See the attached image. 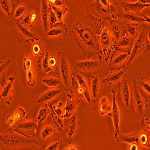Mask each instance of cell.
<instances>
[{"mask_svg": "<svg viewBox=\"0 0 150 150\" xmlns=\"http://www.w3.org/2000/svg\"><path fill=\"white\" fill-rule=\"evenodd\" d=\"M105 22L87 11L84 16L75 20L71 33L78 48L86 59L97 57L102 60L103 52L100 43V34Z\"/></svg>", "mask_w": 150, "mask_h": 150, "instance_id": "cell-1", "label": "cell"}, {"mask_svg": "<svg viewBox=\"0 0 150 150\" xmlns=\"http://www.w3.org/2000/svg\"><path fill=\"white\" fill-rule=\"evenodd\" d=\"M86 8L94 17L105 22H110L117 19L121 8L117 2H110L108 0L88 1Z\"/></svg>", "mask_w": 150, "mask_h": 150, "instance_id": "cell-2", "label": "cell"}, {"mask_svg": "<svg viewBox=\"0 0 150 150\" xmlns=\"http://www.w3.org/2000/svg\"><path fill=\"white\" fill-rule=\"evenodd\" d=\"M1 150H26L30 145H38L35 139L28 138L15 131L0 133Z\"/></svg>", "mask_w": 150, "mask_h": 150, "instance_id": "cell-3", "label": "cell"}, {"mask_svg": "<svg viewBox=\"0 0 150 150\" xmlns=\"http://www.w3.org/2000/svg\"><path fill=\"white\" fill-rule=\"evenodd\" d=\"M70 88L74 97L79 101L82 100L88 105H91L93 103L89 80L82 74L73 71L71 76Z\"/></svg>", "mask_w": 150, "mask_h": 150, "instance_id": "cell-4", "label": "cell"}, {"mask_svg": "<svg viewBox=\"0 0 150 150\" xmlns=\"http://www.w3.org/2000/svg\"><path fill=\"white\" fill-rule=\"evenodd\" d=\"M148 27L146 25L144 27L139 34L138 37L134 42V45L132 49L127 66L141 55L150 51V44L148 38Z\"/></svg>", "mask_w": 150, "mask_h": 150, "instance_id": "cell-5", "label": "cell"}, {"mask_svg": "<svg viewBox=\"0 0 150 150\" xmlns=\"http://www.w3.org/2000/svg\"><path fill=\"white\" fill-rule=\"evenodd\" d=\"M146 102L141 96L137 86V81L133 79L132 85V96L131 100L130 111L134 115L136 118L142 123L144 117L145 115V108Z\"/></svg>", "mask_w": 150, "mask_h": 150, "instance_id": "cell-6", "label": "cell"}, {"mask_svg": "<svg viewBox=\"0 0 150 150\" xmlns=\"http://www.w3.org/2000/svg\"><path fill=\"white\" fill-rule=\"evenodd\" d=\"M100 43L105 61L110 59V56L116 48L117 42L112 36L105 22L102 28L100 34Z\"/></svg>", "mask_w": 150, "mask_h": 150, "instance_id": "cell-7", "label": "cell"}, {"mask_svg": "<svg viewBox=\"0 0 150 150\" xmlns=\"http://www.w3.org/2000/svg\"><path fill=\"white\" fill-rule=\"evenodd\" d=\"M102 60L86 59L81 61L76 62L73 64V71L79 72L88 80L93 74L97 73L100 69Z\"/></svg>", "mask_w": 150, "mask_h": 150, "instance_id": "cell-8", "label": "cell"}, {"mask_svg": "<svg viewBox=\"0 0 150 150\" xmlns=\"http://www.w3.org/2000/svg\"><path fill=\"white\" fill-rule=\"evenodd\" d=\"M59 59V74L63 86L66 90L70 88L71 76L73 71L71 69L70 59L67 54L63 51H59L58 53Z\"/></svg>", "mask_w": 150, "mask_h": 150, "instance_id": "cell-9", "label": "cell"}, {"mask_svg": "<svg viewBox=\"0 0 150 150\" xmlns=\"http://www.w3.org/2000/svg\"><path fill=\"white\" fill-rule=\"evenodd\" d=\"M130 55L129 52L115 49L110 58L108 71L112 72L127 68Z\"/></svg>", "mask_w": 150, "mask_h": 150, "instance_id": "cell-10", "label": "cell"}, {"mask_svg": "<svg viewBox=\"0 0 150 150\" xmlns=\"http://www.w3.org/2000/svg\"><path fill=\"white\" fill-rule=\"evenodd\" d=\"M117 98L118 100L127 108L131 106V100L132 96V85L127 79H123L117 85Z\"/></svg>", "mask_w": 150, "mask_h": 150, "instance_id": "cell-11", "label": "cell"}, {"mask_svg": "<svg viewBox=\"0 0 150 150\" xmlns=\"http://www.w3.org/2000/svg\"><path fill=\"white\" fill-rule=\"evenodd\" d=\"M38 128V123L35 120H31L19 122L15 125L12 129L17 133L28 137V138L35 139Z\"/></svg>", "mask_w": 150, "mask_h": 150, "instance_id": "cell-12", "label": "cell"}, {"mask_svg": "<svg viewBox=\"0 0 150 150\" xmlns=\"http://www.w3.org/2000/svg\"><path fill=\"white\" fill-rule=\"evenodd\" d=\"M67 28L63 22H57L49 27L45 31V36L52 42H58L65 38L67 35Z\"/></svg>", "mask_w": 150, "mask_h": 150, "instance_id": "cell-13", "label": "cell"}, {"mask_svg": "<svg viewBox=\"0 0 150 150\" xmlns=\"http://www.w3.org/2000/svg\"><path fill=\"white\" fill-rule=\"evenodd\" d=\"M16 38L19 43H27L28 42H38L39 38L28 28L23 26L20 22H15Z\"/></svg>", "mask_w": 150, "mask_h": 150, "instance_id": "cell-14", "label": "cell"}, {"mask_svg": "<svg viewBox=\"0 0 150 150\" xmlns=\"http://www.w3.org/2000/svg\"><path fill=\"white\" fill-rule=\"evenodd\" d=\"M105 23L117 42L126 35V23L120 19L105 22Z\"/></svg>", "mask_w": 150, "mask_h": 150, "instance_id": "cell-15", "label": "cell"}, {"mask_svg": "<svg viewBox=\"0 0 150 150\" xmlns=\"http://www.w3.org/2000/svg\"><path fill=\"white\" fill-rule=\"evenodd\" d=\"M121 5L124 11L130 12L141 17V11L144 8L150 7V0H138L136 3H131L122 1Z\"/></svg>", "mask_w": 150, "mask_h": 150, "instance_id": "cell-16", "label": "cell"}, {"mask_svg": "<svg viewBox=\"0 0 150 150\" xmlns=\"http://www.w3.org/2000/svg\"><path fill=\"white\" fill-rule=\"evenodd\" d=\"M89 83L93 103H94L97 101L100 95L104 80L102 79L100 75H99L98 73H96L93 74L89 79Z\"/></svg>", "mask_w": 150, "mask_h": 150, "instance_id": "cell-17", "label": "cell"}, {"mask_svg": "<svg viewBox=\"0 0 150 150\" xmlns=\"http://www.w3.org/2000/svg\"><path fill=\"white\" fill-rule=\"evenodd\" d=\"M110 93L112 95L113 98V105H112V111L109 116L112 118V121L114 126V136L116 137L117 134L120 132V110L118 107L117 100H116V90H111Z\"/></svg>", "mask_w": 150, "mask_h": 150, "instance_id": "cell-18", "label": "cell"}, {"mask_svg": "<svg viewBox=\"0 0 150 150\" xmlns=\"http://www.w3.org/2000/svg\"><path fill=\"white\" fill-rule=\"evenodd\" d=\"M79 102L77 98H73L71 94H68L66 105L64 108V118L67 119L74 115Z\"/></svg>", "mask_w": 150, "mask_h": 150, "instance_id": "cell-19", "label": "cell"}, {"mask_svg": "<svg viewBox=\"0 0 150 150\" xmlns=\"http://www.w3.org/2000/svg\"><path fill=\"white\" fill-rule=\"evenodd\" d=\"M15 78L13 77H10L8 78L7 83L1 90L0 99L3 103L10 105L12 100V95L13 93V85Z\"/></svg>", "mask_w": 150, "mask_h": 150, "instance_id": "cell-20", "label": "cell"}, {"mask_svg": "<svg viewBox=\"0 0 150 150\" xmlns=\"http://www.w3.org/2000/svg\"><path fill=\"white\" fill-rule=\"evenodd\" d=\"M64 128L67 133V143L71 144L73 142V137L76 133L78 127L76 116L74 115L70 118H67L64 123Z\"/></svg>", "mask_w": 150, "mask_h": 150, "instance_id": "cell-21", "label": "cell"}, {"mask_svg": "<svg viewBox=\"0 0 150 150\" xmlns=\"http://www.w3.org/2000/svg\"><path fill=\"white\" fill-rule=\"evenodd\" d=\"M137 86L146 103L150 102V78H141L138 81H137Z\"/></svg>", "mask_w": 150, "mask_h": 150, "instance_id": "cell-22", "label": "cell"}, {"mask_svg": "<svg viewBox=\"0 0 150 150\" xmlns=\"http://www.w3.org/2000/svg\"><path fill=\"white\" fill-rule=\"evenodd\" d=\"M61 94V90L59 88H52L43 93L37 96L35 99V103L40 104L49 102Z\"/></svg>", "mask_w": 150, "mask_h": 150, "instance_id": "cell-23", "label": "cell"}, {"mask_svg": "<svg viewBox=\"0 0 150 150\" xmlns=\"http://www.w3.org/2000/svg\"><path fill=\"white\" fill-rule=\"evenodd\" d=\"M28 10V9L25 4L22 3H15L12 8L10 18L15 21V22H20Z\"/></svg>", "mask_w": 150, "mask_h": 150, "instance_id": "cell-24", "label": "cell"}, {"mask_svg": "<svg viewBox=\"0 0 150 150\" xmlns=\"http://www.w3.org/2000/svg\"><path fill=\"white\" fill-rule=\"evenodd\" d=\"M127 72V68L124 69L122 70L114 71L110 72V74L105 79L104 82H106L110 86H114L116 85H118L126 74Z\"/></svg>", "mask_w": 150, "mask_h": 150, "instance_id": "cell-25", "label": "cell"}, {"mask_svg": "<svg viewBox=\"0 0 150 150\" xmlns=\"http://www.w3.org/2000/svg\"><path fill=\"white\" fill-rule=\"evenodd\" d=\"M50 56V54L48 51L42 52L39 56V60L37 63H38V67L40 70L41 72L45 75V76H47V75L53 72L52 70L49 66V58Z\"/></svg>", "mask_w": 150, "mask_h": 150, "instance_id": "cell-26", "label": "cell"}, {"mask_svg": "<svg viewBox=\"0 0 150 150\" xmlns=\"http://www.w3.org/2000/svg\"><path fill=\"white\" fill-rule=\"evenodd\" d=\"M39 6L40 16L42 21L43 29L45 31H46L49 28L47 19L50 11H51V7L49 4L47 0H41V1H39Z\"/></svg>", "mask_w": 150, "mask_h": 150, "instance_id": "cell-27", "label": "cell"}, {"mask_svg": "<svg viewBox=\"0 0 150 150\" xmlns=\"http://www.w3.org/2000/svg\"><path fill=\"white\" fill-rule=\"evenodd\" d=\"M117 18L120 19L126 23H139L145 22L144 18L137 16L134 13H130V12L124 11V10H121L119 11L117 15Z\"/></svg>", "mask_w": 150, "mask_h": 150, "instance_id": "cell-28", "label": "cell"}, {"mask_svg": "<svg viewBox=\"0 0 150 150\" xmlns=\"http://www.w3.org/2000/svg\"><path fill=\"white\" fill-rule=\"evenodd\" d=\"M115 139L117 142H125L130 144L134 143L139 144V129L129 134H124L120 132Z\"/></svg>", "mask_w": 150, "mask_h": 150, "instance_id": "cell-29", "label": "cell"}, {"mask_svg": "<svg viewBox=\"0 0 150 150\" xmlns=\"http://www.w3.org/2000/svg\"><path fill=\"white\" fill-rule=\"evenodd\" d=\"M26 112L22 108L19 107L12 114L8 115L6 122L9 126H13L17 121L23 120L26 117Z\"/></svg>", "mask_w": 150, "mask_h": 150, "instance_id": "cell-30", "label": "cell"}, {"mask_svg": "<svg viewBox=\"0 0 150 150\" xmlns=\"http://www.w3.org/2000/svg\"><path fill=\"white\" fill-rule=\"evenodd\" d=\"M37 134H39V138L41 141H45L49 137H51L55 134V128L52 124L43 125V126L38 129Z\"/></svg>", "mask_w": 150, "mask_h": 150, "instance_id": "cell-31", "label": "cell"}, {"mask_svg": "<svg viewBox=\"0 0 150 150\" xmlns=\"http://www.w3.org/2000/svg\"><path fill=\"white\" fill-rule=\"evenodd\" d=\"M136 40L130 38L127 35L117 42L115 49L126 51L131 53L132 49Z\"/></svg>", "mask_w": 150, "mask_h": 150, "instance_id": "cell-32", "label": "cell"}, {"mask_svg": "<svg viewBox=\"0 0 150 150\" xmlns=\"http://www.w3.org/2000/svg\"><path fill=\"white\" fill-rule=\"evenodd\" d=\"M11 62V59L8 58L4 62H1V66H0V86H1V90L6 86L7 82L6 80V71Z\"/></svg>", "mask_w": 150, "mask_h": 150, "instance_id": "cell-33", "label": "cell"}, {"mask_svg": "<svg viewBox=\"0 0 150 150\" xmlns=\"http://www.w3.org/2000/svg\"><path fill=\"white\" fill-rule=\"evenodd\" d=\"M50 112H51V109L48 105H45V106H42L39 110L38 114H37L35 121L38 123L39 126H41L42 123L46 120L47 117L50 115Z\"/></svg>", "mask_w": 150, "mask_h": 150, "instance_id": "cell-34", "label": "cell"}, {"mask_svg": "<svg viewBox=\"0 0 150 150\" xmlns=\"http://www.w3.org/2000/svg\"><path fill=\"white\" fill-rule=\"evenodd\" d=\"M99 113L101 115H109L112 111V107L110 105L109 100L106 97H102L100 100L98 104Z\"/></svg>", "mask_w": 150, "mask_h": 150, "instance_id": "cell-35", "label": "cell"}, {"mask_svg": "<svg viewBox=\"0 0 150 150\" xmlns=\"http://www.w3.org/2000/svg\"><path fill=\"white\" fill-rule=\"evenodd\" d=\"M127 35L130 38L136 40L137 37L139 35L138 30H139V23H126Z\"/></svg>", "mask_w": 150, "mask_h": 150, "instance_id": "cell-36", "label": "cell"}, {"mask_svg": "<svg viewBox=\"0 0 150 150\" xmlns=\"http://www.w3.org/2000/svg\"><path fill=\"white\" fill-rule=\"evenodd\" d=\"M50 6H51L52 9L54 10V13H55V15L57 16L58 22H62V20H63L65 15L69 11V8L66 7V4H64V5H62L59 7H55V6H51V5H50Z\"/></svg>", "mask_w": 150, "mask_h": 150, "instance_id": "cell-37", "label": "cell"}, {"mask_svg": "<svg viewBox=\"0 0 150 150\" xmlns=\"http://www.w3.org/2000/svg\"><path fill=\"white\" fill-rule=\"evenodd\" d=\"M42 82L45 85L48 87H51V88H55L61 83V80L57 75L46 76L42 80Z\"/></svg>", "mask_w": 150, "mask_h": 150, "instance_id": "cell-38", "label": "cell"}, {"mask_svg": "<svg viewBox=\"0 0 150 150\" xmlns=\"http://www.w3.org/2000/svg\"><path fill=\"white\" fill-rule=\"evenodd\" d=\"M50 117H51L52 121L55 125V126L57 127L58 130L60 132H62V130H63V129L64 128V123L63 122V120H62L63 118L56 114L52 110H51V112H50Z\"/></svg>", "mask_w": 150, "mask_h": 150, "instance_id": "cell-39", "label": "cell"}, {"mask_svg": "<svg viewBox=\"0 0 150 150\" xmlns=\"http://www.w3.org/2000/svg\"><path fill=\"white\" fill-rule=\"evenodd\" d=\"M139 144L144 148L150 146V139L148 134L144 130L139 129Z\"/></svg>", "mask_w": 150, "mask_h": 150, "instance_id": "cell-40", "label": "cell"}, {"mask_svg": "<svg viewBox=\"0 0 150 150\" xmlns=\"http://www.w3.org/2000/svg\"><path fill=\"white\" fill-rule=\"evenodd\" d=\"M49 64L50 67L54 73H59V59L58 55L57 56L55 54H50L49 58Z\"/></svg>", "mask_w": 150, "mask_h": 150, "instance_id": "cell-41", "label": "cell"}, {"mask_svg": "<svg viewBox=\"0 0 150 150\" xmlns=\"http://www.w3.org/2000/svg\"><path fill=\"white\" fill-rule=\"evenodd\" d=\"M13 3L11 4L10 1L8 0H1L0 1V6L1 10L5 13L7 18H11V14L12 8H13Z\"/></svg>", "mask_w": 150, "mask_h": 150, "instance_id": "cell-42", "label": "cell"}, {"mask_svg": "<svg viewBox=\"0 0 150 150\" xmlns=\"http://www.w3.org/2000/svg\"><path fill=\"white\" fill-rule=\"evenodd\" d=\"M62 105H63V103L61 102H59L57 103L49 105V107L51 110L54 111L56 114L64 118V108L62 107Z\"/></svg>", "mask_w": 150, "mask_h": 150, "instance_id": "cell-43", "label": "cell"}, {"mask_svg": "<svg viewBox=\"0 0 150 150\" xmlns=\"http://www.w3.org/2000/svg\"><path fill=\"white\" fill-rule=\"evenodd\" d=\"M31 13V10H28L27 13H25V15L23 16V17L22 18V19L20 21L21 24H22L23 26L27 27L28 29H30L33 26L31 22V19H30Z\"/></svg>", "mask_w": 150, "mask_h": 150, "instance_id": "cell-44", "label": "cell"}, {"mask_svg": "<svg viewBox=\"0 0 150 150\" xmlns=\"http://www.w3.org/2000/svg\"><path fill=\"white\" fill-rule=\"evenodd\" d=\"M62 148V141L58 139L55 141L49 144L44 150H61Z\"/></svg>", "mask_w": 150, "mask_h": 150, "instance_id": "cell-45", "label": "cell"}, {"mask_svg": "<svg viewBox=\"0 0 150 150\" xmlns=\"http://www.w3.org/2000/svg\"><path fill=\"white\" fill-rule=\"evenodd\" d=\"M33 67V59L29 55H26L23 58V67L24 71H27L29 69H32Z\"/></svg>", "mask_w": 150, "mask_h": 150, "instance_id": "cell-46", "label": "cell"}, {"mask_svg": "<svg viewBox=\"0 0 150 150\" xmlns=\"http://www.w3.org/2000/svg\"><path fill=\"white\" fill-rule=\"evenodd\" d=\"M27 83L30 86H34L35 83V76L33 72V70L32 69L28 70L27 71Z\"/></svg>", "mask_w": 150, "mask_h": 150, "instance_id": "cell-47", "label": "cell"}, {"mask_svg": "<svg viewBox=\"0 0 150 150\" xmlns=\"http://www.w3.org/2000/svg\"><path fill=\"white\" fill-rule=\"evenodd\" d=\"M47 21H48L49 27H51L52 25H53L58 22L57 16H56L55 13H54V10L52 9V8L51 9V11H50V13H49L48 19H47Z\"/></svg>", "mask_w": 150, "mask_h": 150, "instance_id": "cell-48", "label": "cell"}, {"mask_svg": "<svg viewBox=\"0 0 150 150\" xmlns=\"http://www.w3.org/2000/svg\"><path fill=\"white\" fill-rule=\"evenodd\" d=\"M47 1L50 5L55 7H59L65 4V1L63 0H48Z\"/></svg>", "mask_w": 150, "mask_h": 150, "instance_id": "cell-49", "label": "cell"}, {"mask_svg": "<svg viewBox=\"0 0 150 150\" xmlns=\"http://www.w3.org/2000/svg\"><path fill=\"white\" fill-rule=\"evenodd\" d=\"M33 52L35 55H40L41 52V46L39 44H34L33 46Z\"/></svg>", "mask_w": 150, "mask_h": 150, "instance_id": "cell-50", "label": "cell"}, {"mask_svg": "<svg viewBox=\"0 0 150 150\" xmlns=\"http://www.w3.org/2000/svg\"><path fill=\"white\" fill-rule=\"evenodd\" d=\"M141 125L142 126H145L150 133V119L148 118L146 115H145V117H144Z\"/></svg>", "mask_w": 150, "mask_h": 150, "instance_id": "cell-51", "label": "cell"}, {"mask_svg": "<svg viewBox=\"0 0 150 150\" xmlns=\"http://www.w3.org/2000/svg\"><path fill=\"white\" fill-rule=\"evenodd\" d=\"M37 19H38V14H37V12L35 11H31V15H30V19L33 25L37 22Z\"/></svg>", "mask_w": 150, "mask_h": 150, "instance_id": "cell-52", "label": "cell"}, {"mask_svg": "<svg viewBox=\"0 0 150 150\" xmlns=\"http://www.w3.org/2000/svg\"><path fill=\"white\" fill-rule=\"evenodd\" d=\"M128 150H140V145L138 143L130 144L127 148Z\"/></svg>", "mask_w": 150, "mask_h": 150, "instance_id": "cell-53", "label": "cell"}, {"mask_svg": "<svg viewBox=\"0 0 150 150\" xmlns=\"http://www.w3.org/2000/svg\"><path fill=\"white\" fill-rule=\"evenodd\" d=\"M145 115L150 119V102L146 103L145 108Z\"/></svg>", "mask_w": 150, "mask_h": 150, "instance_id": "cell-54", "label": "cell"}, {"mask_svg": "<svg viewBox=\"0 0 150 150\" xmlns=\"http://www.w3.org/2000/svg\"><path fill=\"white\" fill-rule=\"evenodd\" d=\"M141 18H144V19H145V22H148V23H150V18H148L146 15H145L142 14Z\"/></svg>", "mask_w": 150, "mask_h": 150, "instance_id": "cell-55", "label": "cell"}, {"mask_svg": "<svg viewBox=\"0 0 150 150\" xmlns=\"http://www.w3.org/2000/svg\"><path fill=\"white\" fill-rule=\"evenodd\" d=\"M69 150H78L77 147L75 145H71L69 147Z\"/></svg>", "mask_w": 150, "mask_h": 150, "instance_id": "cell-56", "label": "cell"}, {"mask_svg": "<svg viewBox=\"0 0 150 150\" xmlns=\"http://www.w3.org/2000/svg\"><path fill=\"white\" fill-rule=\"evenodd\" d=\"M148 40L150 44V29L148 28Z\"/></svg>", "mask_w": 150, "mask_h": 150, "instance_id": "cell-57", "label": "cell"}, {"mask_svg": "<svg viewBox=\"0 0 150 150\" xmlns=\"http://www.w3.org/2000/svg\"><path fill=\"white\" fill-rule=\"evenodd\" d=\"M64 150H69V147H67V148H65V149H64Z\"/></svg>", "mask_w": 150, "mask_h": 150, "instance_id": "cell-58", "label": "cell"}]
</instances>
